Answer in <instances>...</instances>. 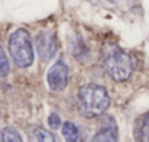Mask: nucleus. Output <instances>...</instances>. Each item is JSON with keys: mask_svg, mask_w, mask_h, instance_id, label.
Segmentation results:
<instances>
[{"mask_svg": "<svg viewBox=\"0 0 149 142\" xmlns=\"http://www.w3.org/2000/svg\"><path fill=\"white\" fill-rule=\"evenodd\" d=\"M102 67L116 82H123L132 76L133 63L130 56L117 44H105L102 48Z\"/></svg>", "mask_w": 149, "mask_h": 142, "instance_id": "obj_1", "label": "nucleus"}, {"mask_svg": "<svg viewBox=\"0 0 149 142\" xmlns=\"http://www.w3.org/2000/svg\"><path fill=\"white\" fill-rule=\"evenodd\" d=\"M110 106V97L105 88L95 84L82 87L78 92V107L82 116L92 119L101 116Z\"/></svg>", "mask_w": 149, "mask_h": 142, "instance_id": "obj_2", "label": "nucleus"}, {"mask_svg": "<svg viewBox=\"0 0 149 142\" xmlns=\"http://www.w3.org/2000/svg\"><path fill=\"white\" fill-rule=\"evenodd\" d=\"M9 51L18 67H28L34 62V50L28 31L16 29L9 38Z\"/></svg>", "mask_w": 149, "mask_h": 142, "instance_id": "obj_3", "label": "nucleus"}, {"mask_svg": "<svg viewBox=\"0 0 149 142\" xmlns=\"http://www.w3.org/2000/svg\"><path fill=\"white\" fill-rule=\"evenodd\" d=\"M35 47H37V53L42 62L51 60L56 56L57 48H58L56 34L51 31H41L35 37Z\"/></svg>", "mask_w": 149, "mask_h": 142, "instance_id": "obj_4", "label": "nucleus"}, {"mask_svg": "<svg viewBox=\"0 0 149 142\" xmlns=\"http://www.w3.org/2000/svg\"><path fill=\"white\" fill-rule=\"evenodd\" d=\"M69 82V67L63 60L56 62L47 73V84L53 91H63Z\"/></svg>", "mask_w": 149, "mask_h": 142, "instance_id": "obj_5", "label": "nucleus"}, {"mask_svg": "<svg viewBox=\"0 0 149 142\" xmlns=\"http://www.w3.org/2000/svg\"><path fill=\"white\" fill-rule=\"evenodd\" d=\"M92 141L95 142H114L117 141V125L116 120L111 116H104V119L100 122V129L95 133V136L92 138Z\"/></svg>", "mask_w": 149, "mask_h": 142, "instance_id": "obj_6", "label": "nucleus"}, {"mask_svg": "<svg viewBox=\"0 0 149 142\" xmlns=\"http://www.w3.org/2000/svg\"><path fill=\"white\" fill-rule=\"evenodd\" d=\"M134 138L142 142H149V111L137 119L134 127Z\"/></svg>", "mask_w": 149, "mask_h": 142, "instance_id": "obj_7", "label": "nucleus"}, {"mask_svg": "<svg viewBox=\"0 0 149 142\" xmlns=\"http://www.w3.org/2000/svg\"><path fill=\"white\" fill-rule=\"evenodd\" d=\"M72 54L78 60H85L88 57V47L85 45L82 38L78 37L74 41H72Z\"/></svg>", "mask_w": 149, "mask_h": 142, "instance_id": "obj_8", "label": "nucleus"}, {"mask_svg": "<svg viewBox=\"0 0 149 142\" xmlns=\"http://www.w3.org/2000/svg\"><path fill=\"white\" fill-rule=\"evenodd\" d=\"M61 133H63L64 139L69 141V142H73V141H76V139L79 138V130H78L76 125L72 123V122H66V123L63 125Z\"/></svg>", "mask_w": 149, "mask_h": 142, "instance_id": "obj_9", "label": "nucleus"}, {"mask_svg": "<svg viewBox=\"0 0 149 142\" xmlns=\"http://www.w3.org/2000/svg\"><path fill=\"white\" fill-rule=\"evenodd\" d=\"M0 141L5 142H21L22 136L19 135V132L13 127H5L2 132H0Z\"/></svg>", "mask_w": 149, "mask_h": 142, "instance_id": "obj_10", "label": "nucleus"}, {"mask_svg": "<svg viewBox=\"0 0 149 142\" xmlns=\"http://www.w3.org/2000/svg\"><path fill=\"white\" fill-rule=\"evenodd\" d=\"M10 70V64H9V59L3 50V47L0 45V78H3L9 73Z\"/></svg>", "mask_w": 149, "mask_h": 142, "instance_id": "obj_11", "label": "nucleus"}, {"mask_svg": "<svg viewBox=\"0 0 149 142\" xmlns=\"http://www.w3.org/2000/svg\"><path fill=\"white\" fill-rule=\"evenodd\" d=\"M34 138L37 141H48V142H53L54 141V136L50 132H47V130H44L41 127H37L34 130Z\"/></svg>", "mask_w": 149, "mask_h": 142, "instance_id": "obj_12", "label": "nucleus"}, {"mask_svg": "<svg viewBox=\"0 0 149 142\" xmlns=\"http://www.w3.org/2000/svg\"><path fill=\"white\" fill-rule=\"evenodd\" d=\"M48 125H50L53 129H57V127L60 126V117H58L57 113H51V114L48 116Z\"/></svg>", "mask_w": 149, "mask_h": 142, "instance_id": "obj_13", "label": "nucleus"}, {"mask_svg": "<svg viewBox=\"0 0 149 142\" xmlns=\"http://www.w3.org/2000/svg\"><path fill=\"white\" fill-rule=\"evenodd\" d=\"M111 2H116V0H111Z\"/></svg>", "mask_w": 149, "mask_h": 142, "instance_id": "obj_14", "label": "nucleus"}]
</instances>
